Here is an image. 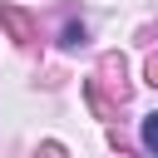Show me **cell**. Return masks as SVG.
<instances>
[{
	"mask_svg": "<svg viewBox=\"0 0 158 158\" xmlns=\"http://www.w3.org/2000/svg\"><path fill=\"white\" fill-rule=\"evenodd\" d=\"M143 148L158 158V114H148V118H143Z\"/></svg>",
	"mask_w": 158,
	"mask_h": 158,
	"instance_id": "6da1fadb",
	"label": "cell"
}]
</instances>
